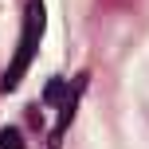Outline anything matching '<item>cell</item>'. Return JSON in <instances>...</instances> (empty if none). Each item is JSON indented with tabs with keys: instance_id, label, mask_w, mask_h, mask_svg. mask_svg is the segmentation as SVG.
Returning <instances> with one entry per match:
<instances>
[{
	"instance_id": "cell-2",
	"label": "cell",
	"mask_w": 149,
	"mask_h": 149,
	"mask_svg": "<svg viewBox=\"0 0 149 149\" xmlns=\"http://www.w3.org/2000/svg\"><path fill=\"white\" fill-rule=\"evenodd\" d=\"M0 149H24V134L16 126H4L0 130Z\"/></svg>"
},
{
	"instance_id": "cell-1",
	"label": "cell",
	"mask_w": 149,
	"mask_h": 149,
	"mask_svg": "<svg viewBox=\"0 0 149 149\" xmlns=\"http://www.w3.org/2000/svg\"><path fill=\"white\" fill-rule=\"evenodd\" d=\"M39 39H43V0H28L24 39H20V47H16V59L8 63V71H4V82H0L4 90H16V86H20L24 71L31 67V59H36V51H39Z\"/></svg>"
}]
</instances>
